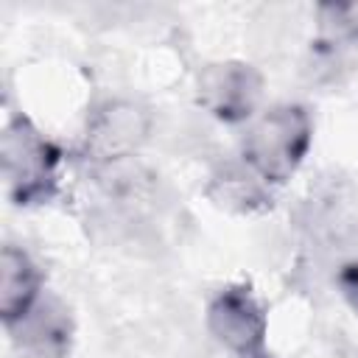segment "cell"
I'll use <instances>...</instances> for the list:
<instances>
[{"mask_svg":"<svg viewBox=\"0 0 358 358\" xmlns=\"http://www.w3.org/2000/svg\"><path fill=\"white\" fill-rule=\"evenodd\" d=\"M151 129V117L131 101L103 103L87 126V154L98 162H112L131 154Z\"/></svg>","mask_w":358,"mask_h":358,"instance_id":"obj_5","label":"cell"},{"mask_svg":"<svg viewBox=\"0 0 358 358\" xmlns=\"http://www.w3.org/2000/svg\"><path fill=\"white\" fill-rule=\"evenodd\" d=\"M207 327L227 350H232V352H238V358H243V355L263 350L268 316L249 285L232 282V285H224L221 291H215V296L210 299Z\"/></svg>","mask_w":358,"mask_h":358,"instance_id":"obj_3","label":"cell"},{"mask_svg":"<svg viewBox=\"0 0 358 358\" xmlns=\"http://www.w3.org/2000/svg\"><path fill=\"white\" fill-rule=\"evenodd\" d=\"M268 185L246 165V168H224L213 185H210V196L232 210L241 213H252L268 204Z\"/></svg>","mask_w":358,"mask_h":358,"instance_id":"obj_8","label":"cell"},{"mask_svg":"<svg viewBox=\"0 0 358 358\" xmlns=\"http://www.w3.org/2000/svg\"><path fill=\"white\" fill-rule=\"evenodd\" d=\"M313 140L310 112L299 103H277L263 112L243 140V162L266 182L282 185L302 165Z\"/></svg>","mask_w":358,"mask_h":358,"instance_id":"obj_2","label":"cell"},{"mask_svg":"<svg viewBox=\"0 0 358 358\" xmlns=\"http://www.w3.org/2000/svg\"><path fill=\"white\" fill-rule=\"evenodd\" d=\"M243 358H274L271 352H266V350H257V352H252V355H243Z\"/></svg>","mask_w":358,"mask_h":358,"instance_id":"obj_10","label":"cell"},{"mask_svg":"<svg viewBox=\"0 0 358 358\" xmlns=\"http://www.w3.org/2000/svg\"><path fill=\"white\" fill-rule=\"evenodd\" d=\"M338 285H341V294L347 296V302L358 310V263H347L338 274Z\"/></svg>","mask_w":358,"mask_h":358,"instance_id":"obj_9","label":"cell"},{"mask_svg":"<svg viewBox=\"0 0 358 358\" xmlns=\"http://www.w3.org/2000/svg\"><path fill=\"white\" fill-rule=\"evenodd\" d=\"M199 103L224 123L249 120L263 95V76L246 62H213L196 81Z\"/></svg>","mask_w":358,"mask_h":358,"instance_id":"obj_4","label":"cell"},{"mask_svg":"<svg viewBox=\"0 0 358 358\" xmlns=\"http://www.w3.org/2000/svg\"><path fill=\"white\" fill-rule=\"evenodd\" d=\"M17 327L22 330L25 344L45 358H64V352H70L73 322H70V313L53 299L36 302L34 310Z\"/></svg>","mask_w":358,"mask_h":358,"instance_id":"obj_7","label":"cell"},{"mask_svg":"<svg viewBox=\"0 0 358 358\" xmlns=\"http://www.w3.org/2000/svg\"><path fill=\"white\" fill-rule=\"evenodd\" d=\"M42 271L20 246L6 243L0 252V319L11 330L39 302Z\"/></svg>","mask_w":358,"mask_h":358,"instance_id":"obj_6","label":"cell"},{"mask_svg":"<svg viewBox=\"0 0 358 358\" xmlns=\"http://www.w3.org/2000/svg\"><path fill=\"white\" fill-rule=\"evenodd\" d=\"M0 159L6 193L14 204L31 207L45 204L56 196L62 148L50 137H45L22 112L11 115L3 129Z\"/></svg>","mask_w":358,"mask_h":358,"instance_id":"obj_1","label":"cell"}]
</instances>
